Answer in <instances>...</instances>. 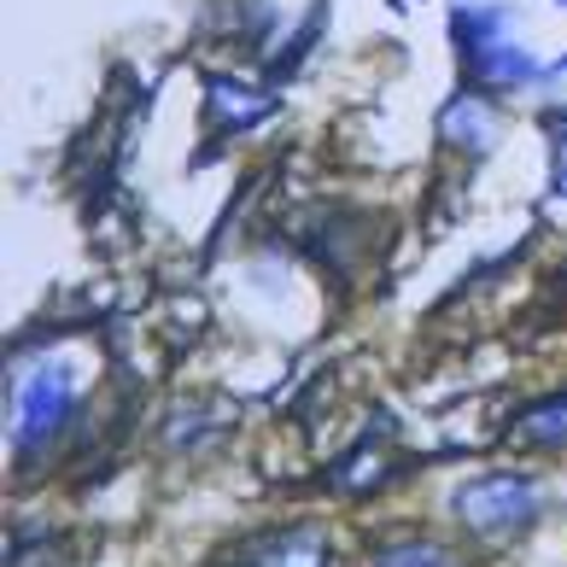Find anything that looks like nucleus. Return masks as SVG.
<instances>
[{
    "mask_svg": "<svg viewBox=\"0 0 567 567\" xmlns=\"http://www.w3.org/2000/svg\"><path fill=\"white\" fill-rule=\"evenodd\" d=\"M205 112H212V135H240V130H251L258 117L276 112V100H269V94H251V89H240V82L212 76V82H205Z\"/></svg>",
    "mask_w": 567,
    "mask_h": 567,
    "instance_id": "nucleus-4",
    "label": "nucleus"
},
{
    "mask_svg": "<svg viewBox=\"0 0 567 567\" xmlns=\"http://www.w3.org/2000/svg\"><path fill=\"white\" fill-rule=\"evenodd\" d=\"M246 567H322V538L317 533H276L246 550Z\"/></svg>",
    "mask_w": 567,
    "mask_h": 567,
    "instance_id": "nucleus-6",
    "label": "nucleus"
},
{
    "mask_svg": "<svg viewBox=\"0 0 567 567\" xmlns=\"http://www.w3.org/2000/svg\"><path fill=\"white\" fill-rule=\"evenodd\" d=\"M76 374L65 363H30L24 374H12V445L41 451L71 427L76 415Z\"/></svg>",
    "mask_w": 567,
    "mask_h": 567,
    "instance_id": "nucleus-1",
    "label": "nucleus"
},
{
    "mask_svg": "<svg viewBox=\"0 0 567 567\" xmlns=\"http://www.w3.org/2000/svg\"><path fill=\"white\" fill-rule=\"evenodd\" d=\"M561 7H567V0H561Z\"/></svg>",
    "mask_w": 567,
    "mask_h": 567,
    "instance_id": "nucleus-10",
    "label": "nucleus"
},
{
    "mask_svg": "<svg viewBox=\"0 0 567 567\" xmlns=\"http://www.w3.org/2000/svg\"><path fill=\"white\" fill-rule=\"evenodd\" d=\"M503 135V123L497 112L486 106V94H474V89H462L445 112H439V141H451L462 146V153H492Z\"/></svg>",
    "mask_w": 567,
    "mask_h": 567,
    "instance_id": "nucleus-3",
    "label": "nucleus"
},
{
    "mask_svg": "<svg viewBox=\"0 0 567 567\" xmlns=\"http://www.w3.org/2000/svg\"><path fill=\"white\" fill-rule=\"evenodd\" d=\"M520 439L527 445H567V392L561 398H544L520 415Z\"/></svg>",
    "mask_w": 567,
    "mask_h": 567,
    "instance_id": "nucleus-7",
    "label": "nucleus"
},
{
    "mask_svg": "<svg viewBox=\"0 0 567 567\" xmlns=\"http://www.w3.org/2000/svg\"><path fill=\"white\" fill-rule=\"evenodd\" d=\"M556 187H561V194H567V135L556 141Z\"/></svg>",
    "mask_w": 567,
    "mask_h": 567,
    "instance_id": "nucleus-9",
    "label": "nucleus"
},
{
    "mask_svg": "<svg viewBox=\"0 0 567 567\" xmlns=\"http://www.w3.org/2000/svg\"><path fill=\"white\" fill-rule=\"evenodd\" d=\"M374 567H456V556L445 544H392Z\"/></svg>",
    "mask_w": 567,
    "mask_h": 567,
    "instance_id": "nucleus-8",
    "label": "nucleus"
},
{
    "mask_svg": "<svg viewBox=\"0 0 567 567\" xmlns=\"http://www.w3.org/2000/svg\"><path fill=\"white\" fill-rule=\"evenodd\" d=\"M468 65L474 76L486 82V89H520V82H533L538 76V59L533 53H520L515 41H480V48H468Z\"/></svg>",
    "mask_w": 567,
    "mask_h": 567,
    "instance_id": "nucleus-5",
    "label": "nucleus"
},
{
    "mask_svg": "<svg viewBox=\"0 0 567 567\" xmlns=\"http://www.w3.org/2000/svg\"><path fill=\"white\" fill-rule=\"evenodd\" d=\"M456 515L468 520L474 533L503 538V533L527 527L538 515V486L527 474H486V480H474V486L456 492Z\"/></svg>",
    "mask_w": 567,
    "mask_h": 567,
    "instance_id": "nucleus-2",
    "label": "nucleus"
}]
</instances>
